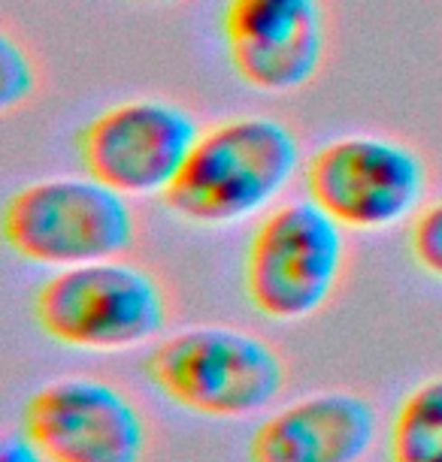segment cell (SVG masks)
I'll return each mask as SVG.
<instances>
[{
	"label": "cell",
	"instance_id": "7",
	"mask_svg": "<svg viewBox=\"0 0 442 462\" xmlns=\"http://www.w3.org/2000/svg\"><path fill=\"white\" fill-rule=\"evenodd\" d=\"M201 130L182 103L131 97L85 121L76 130L73 148L82 170L118 194L131 199L164 197Z\"/></svg>",
	"mask_w": 442,
	"mask_h": 462
},
{
	"label": "cell",
	"instance_id": "8",
	"mask_svg": "<svg viewBox=\"0 0 442 462\" xmlns=\"http://www.w3.org/2000/svg\"><path fill=\"white\" fill-rule=\"evenodd\" d=\"M19 432L49 462H143L149 450V420L131 393L85 374L33 390Z\"/></svg>",
	"mask_w": 442,
	"mask_h": 462
},
{
	"label": "cell",
	"instance_id": "6",
	"mask_svg": "<svg viewBox=\"0 0 442 462\" xmlns=\"http://www.w3.org/2000/svg\"><path fill=\"white\" fill-rule=\"evenodd\" d=\"M303 188L345 230L382 233L409 224L428 203L430 167L397 136L343 134L306 158Z\"/></svg>",
	"mask_w": 442,
	"mask_h": 462
},
{
	"label": "cell",
	"instance_id": "4",
	"mask_svg": "<svg viewBox=\"0 0 442 462\" xmlns=\"http://www.w3.org/2000/svg\"><path fill=\"white\" fill-rule=\"evenodd\" d=\"M0 233L22 263L71 269L125 257L140 236L131 197L85 176H49L15 188L4 203Z\"/></svg>",
	"mask_w": 442,
	"mask_h": 462
},
{
	"label": "cell",
	"instance_id": "2",
	"mask_svg": "<svg viewBox=\"0 0 442 462\" xmlns=\"http://www.w3.org/2000/svg\"><path fill=\"white\" fill-rule=\"evenodd\" d=\"M140 369L173 405L212 420L267 411L288 387L279 347L249 329L201 324L158 338Z\"/></svg>",
	"mask_w": 442,
	"mask_h": 462
},
{
	"label": "cell",
	"instance_id": "13",
	"mask_svg": "<svg viewBox=\"0 0 442 462\" xmlns=\"http://www.w3.org/2000/svg\"><path fill=\"white\" fill-rule=\"evenodd\" d=\"M406 248L424 275L442 282V197L428 199L409 221Z\"/></svg>",
	"mask_w": 442,
	"mask_h": 462
},
{
	"label": "cell",
	"instance_id": "10",
	"mask_svg": "<svg viewBox=\"0 0 442 462\" xmlns=\"http://www.w3.org/2000/svg\"><path fill=\"white\" fill-rule=\"evenodd\" d=\"M379 411L354 390H318L276 408L249 435V462H361Z\"/></svg>",
	"mask_w": 442,
	"mask_h": 462
},
{
	"label": "cell",
	"instance_id": "14",
	"mask_svg": "<svg viewBox=\"0 0 442 462\" xmlns=\"http://www.w3.org/2000/svg\"><path fill=\"white\" fill-rule=\"evenodd\" d=\"M0 462H49L22 432H6L0 444Z\"/></svg>",
	"mask_w": 442,
	"mask_h": 462
},
{
	"label": "cell",
	"instance_id": "15",
	"mask_svg": "<svg viewBox=\"0 0 442 462\" xmlns=\"http://www.w3.org/2000/svg\"><path fill=\"white\" fill-rule=\"evenodd\" d=\"M140 4H155V6H164V4H176V0H140Z\"/></svg>",
	"mask_w": 442,
	"mask_h": 462
},
{
	"label": "cell",
	"instance_id": "3",
	"mask_svg": "<svg viewBox=\"0 0 442 462\" xmlns=\"http://www.w3.org/2000/svg\"><path fill=\"white\" fill-rule=\"evenodd\" d=\"M31 309L49 342L85 354H118L158 342L170 320V296L152 269L109 257L55 269L33 291Z\"/></svg>",
	"mask_w": 442,
	"mask_h": 462
},
{
	"label": "cell",
	"instance_id": "12",
	"mask_svg": "<svg viewBox=\"0 0 442 462\" xmlns=\"http://www.w3.org/2000/svg\"><path fill=\"white\" fill-rule=\"evenodd\" d=\"M40 88V69L31 51L13 37V31L0 33V109L13 112L31 103Z\"/></svg>",
	"mask_w": 442,
	"mask_h": 462
},
{
	"label": "cell",
	"instance_id": "11",
	"mask_svg": "<svg viewBox=\"0 0 442 462\" xmlns=\"http://www.w3.org/2000/svg\"><path fill=\"white\" fill-rule=\"evenodd\" d=\"M388 462H442V372L406 390L394 408Z\"/></svg>",
	"mask_w": 442,
	"mask_h": 462
},
{
	"label": "cell",
	"instance_id": "1",
	"mask_svg": "<svg viewBox=\"0 0 442 462\" xmlns=\"http://www.w3.org/2000/svg\"><path fill=\"white\" fill-rule=\"evenodd\" d=\"M303 163L300 136L282 118L230 116L201 130L161 199L182 224L228 230L279 206Z\"/></svg>",
	"mask_w": 442,
	"mask_h": 462
},
{
	"label": "cell",
	"instance_id": "5",
	"mask_svg": "<svg viewBox=\"0 0 442 462\" xmlns=\"http://www.w3.org/2000/svg\"><path fill=\"white\" fill-rule=\"evenodd\" d=\"M345 273V226L312 199H288L261 215L242 254V293L276 324L315 318Z\"/></svg>",
	"mask_w": 442,
	"mask_h": 462
},
{
	"label": "cell",
	"instance_id": "9",
	"mask_svg": "<svg viewBox=\"0 0 442 462\" xmlns=\"http://www.w3.org/2000/svg\"><path fill=\"white\" fill-rule=\"evenodd\" d=\"M219 33L233 76L258 94H294L327 51L324 0H224Z\"/></svg>",
	"mask_w": 442,
	"mask_h": 462
}]
</instances>
